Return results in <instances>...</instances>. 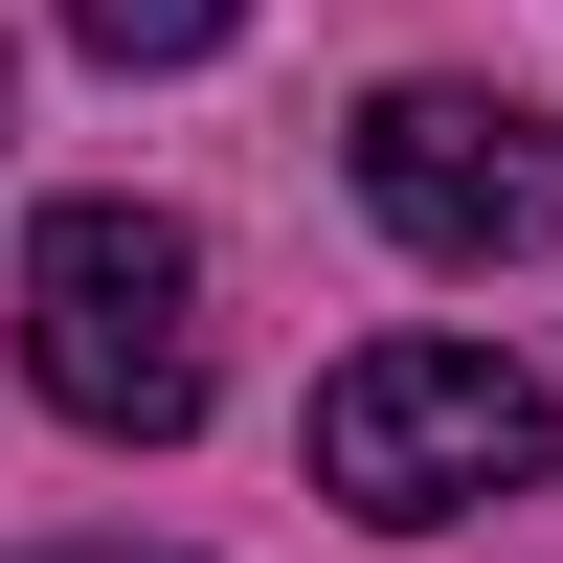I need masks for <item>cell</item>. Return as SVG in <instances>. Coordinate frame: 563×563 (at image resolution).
<instances>
[{
    "instance_id": "cell-3",
    "label": "cell",
    "mask_w": 563,
    "mask_h": 563,
    "mask_svg": "<svg viewBox=\"0 0 563 563\" xmlns=\"http://www.w3.org/2000/svg\"><path fill=\"white\" fill-rule=\"evenodd\" d=\"M361 203L429 271H519V249H563V135L519 90H361Z\"/></svg>"
},
{
    "instance_id": "cell-2",
    "label": "cell",
    "mask_w": 563,
    "mask_h": 563,
    "mask_svg": "<svg viewBox=\"0 0 563 563\" xmlns=\"http://www.w3.org/2000/svg\"><path fill=\"white\" fill-rule=\"evenodd\" d=\"M23 384L68 429H113V451L203 429V249L158 203H45V249H23Z\"/></svg>"
},
{
    "instance_id": "cell-4",
    "label": "cell",
    "mask_w": 563,
    "mask_h": 563,
    "mask_svg": "<svg viewBox=\"0 0 563 563\" xmlns=\"http://www.w3.org/2000/svg\"><path fill=\"white\" fill-rule=\"evenodd\" d=\"M225 23H249V0H68V45H90V68H203Z\"/></svg>"
},
{
    "instance_id": "cell-1",
    "label": "cell",
    "mask_w": 563,
    "mask_h": 563,
    "mask_svg": "<svg viewBox=\"0 0 563 563\" xmlns=\"http://www.w3.org/2000/svg\"><path fill=\"white\" fill-rule=\"evenodd\" d=\"M519 474H563V384L519 339H361L339 384H316V496L384 519V541L474 519V496H519Z\"/></svg>"
},
{
    "instance_id": "cell-5",
    "label": "cell",
    "mask_w": 563,
    "mask_h": 563,
    "mask_svg": "<svg viewBox=\"0 0 563 563\" xmlns=\"http://www.w3.org/2000/svg\"><path fill=\"white\" fill-rule=\"evenodd\" d=\"M68 563H135V541H68Z\"/></svg>"
}]
</instances>
